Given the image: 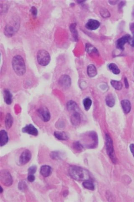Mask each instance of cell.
Instances as JSON below:
<instances>
[{
  "label": "cell",
  "instance_id": "32",
  "mask_svg": "<svg viewBox=\"0 0 134 202\" xmlns=\"http://www.w3.org/2000/svg\"><path fill=\"white\" fill-rule=\"evenodd\" d=\"M65 123L63 121H58L55 124L56 127L59 129H62L65 127Z\"/></svg>",
  "mask_w": 134,
  "mask_h": 202
},
{
  "label": "cell",
  "instance_id": "21",
  "mask_svg": "<svg viewBox=\"0 0 134 202\" xmlns=\"http://www.w3.org/2000/svg\"><path fill=\"white\" fill-rule=\"evenodd\" d=\"M67 109L68 111L76 112L78 109V105L74 101H69L67 103Z\"/></svg>",
  "mask_w": 134,
  "mask_h": 202
},
{
  "label": "cell",
  "instance_id": "40",
  "mask_svg": "<svg viewBox=\"0 0 134 202\" xmlns=\"http://www.w3.org/2000/svg\"><path fill=\"white\" fill-rule=\"evenodd\" d=\"M3 192H4V190H3V188L1 187V193H2Z\"/></svg>",
  "mask_w": 134,
  "mask_h": 202
},
{
  "label": "cell",
  "instance_id": "15",
  "mask_svg": "<svg viewBox=\"0 0 134 202\" xmlns=\"http://www.w3.org/2000/svg\"><path fill=\"white\" fill-rule=\"evenodd\" d=\"M121 106L124 113L127 114L131 109V105L130 101L127 99L122 100L121 102Z\"/></svg>",
  "mask_w": 134,
  "mask_h": 202
},
{
  "label": "cell",
  "instance_id": "27",
  "mask_svg": "<svg viewBox=\"0 0 134 202\" xmlns=\"http://www.w3.org/2000/svg\"><path fill=\"white\" fill-rule=\"evenodd\" d=\"M73 147L74 150L78 152H82L84 149V145L79 142V141H75L73 143Z\"/></svg>",
  "mask_w": 134,
  "mask_h": 202
},
{
  "label": "cell",
  "instance_id": "17",
  "mask_svg": "<svg viewBox=\"0 0 134 202\" xmlns=\"http://www.w3.org/2000/svg\"><path fill=\"white\" fill-rule=\"evenodd\" d=\"M4 102L7 105H10L12 103V94L8 89H6L4 90Z\"/></svg>",
  "mask_w": 134,
  "mask_h": 202
},
{
  "label": "cell",
  "instance_id": "12",
  "mask_svg": "<svg viewBox=\"0 0 134 202\" xmlns=\"http://www.w3.org/2000/svg\"><path fill=\"white\" fill-rule=\"evenodd\" d=\"M100 25V23L98 20L90 19L88 20V22L86 23L85 26L87 29L94 30L97 29L99 27Z\"/></svg>",
  "mask_w": 134,
  "mask_h": 202
},
{
  "label": "cell",
  "instance_id": "8",
  "mask_svg": "<svg viewBox=\"0 0 134 202\" xmlns=\"http://www.w3.org/2000/svg\"><path fill=\"white\" fill-rule=\"evenodd\" d=\"M32 157V153L29 150L26 149L24 152H22L20 157L19 162L21 165H24L28 163L31 159Z\"/></svg>",
  "mask_w": 134,
  "mask_h": 202
},
{
  "label": "cell",
  "instance_id": "24",
  "mask_svg": "<svg viewBox=\"0 0 134 202\" xmlns=\"http://www.w3.org/2000/svg\"><path fill=\"white\" fill-rule=\"evenodd\" d=\"M92 100L90 98L87 97L84 99L83 100V105L84 108L86 111H88L91 108L92 105Z\"/></svg>",
  "mask_w": 134,
  "mask_h": 202
},
{
  "label": "cell",
  "instance_id": "5",
  "mask_svg": "<svg viewBox=\"0 0 134 202\" xmlns=\"http://www.w3.org/2000/svg\"><path fill=\"white\" fill-rule=\"evenodd\" d=\"M37 58L38 63L44 66L48 65L50 62L51 58L50 54L47 51L44 50H40L38 51Z\"/></svg>",
  "mask_w": 134,
  "mask_h": 202
},
{
  "label": "cell",
  "instance_id": "6",
  "mask_svg": "<svg viewBox=\"0 0 134 202\" xmlns=\"http://www.w3.org/2000/svg\"><path fill=\"white\" fill-rule=\"evenodd\" d=\"M1 180L2 183L6 187L11 186L13 182L11 174L9 171L6 170L1 171Z\"/></svg>",
  "mask_w": 134,
  "mask_h": 202
},
{
  "label": "cell",
  "instance_id": "34",
  "mask_svg": "<svg viewBox=\"0 0 134 202\" xmlns=\"http://www.w3.org/2000/svg\"><path fill=\"white\" fill-rule=\"evenodd\" d=\"M35 179V176L34 174H28L27 176V180L30 182H33Z\"/></svg>",
  "mask_w": 134,
  "mask_h": 202
},
{
  "label": "cell",
  "instance_id": "2",
  "mask_svg": "<svg viewBox=\"0 0 134 202\" xmlns=\"http://www.w3.org/2000/svg\"><path fill=\"white\" fill-rule=\"evenodd\" d=\"M12 65L14 72L19 76H22L26 73L25 62L20 55H16L13 58Z\"/></svg>",
  "mask_w": 134,
  "mask_h": 202
},
{
  "label": "cell",
  "instance_id": "25",
  "mask_svg": "<svg viewBox=\"0 0 134 202\" xmlns=\"http://www.w3.org/2000/svg\"><path fill=\"white\" fill-rule=\"evenodd\" d=\"M82 185L83 187L86 189L91 190H94L95 189L94 185L92 182L89 180H86L84 181Z\"/></svg>",
  "mask_w": 134,
  "mask_h": 202
},
{
  "label": "cell",
  "instance_id": "28",
  "mask_svg": "<svg viewBox=\"0 0 134 202\" xmlns=\"http://www.w3.org/2000/svg\"><path fill=\"white\" fill-rule=\"evenodd\" d=\"M50 157L53 160H58L61 159L62 154L60 152L55 151L50 153Z\"/></svg>",
  "mask_w": 134,
  "mask_h": 202
},
{
  "label": "cell",
  "instance_id": "18",
  "mask_svg": "<svg viewBox=\"0 0 134 202\" xmlns=\"http://www.w3.org/2000/svg\"><path fill=\"white\" fill-rule=\"evenodd\" d=\"M54 135L55 138L59 141H67L69 139L68 134L63 131H55Z\"/></svg>",
  "mask_w": 134,
  "mask_h": 202
},
{
  "label": "cell",
  "instance_id": "38",
  "mask_svg": "<svg viewBox=\"0 0 134 202\" xmlns=\"http://www.w3.org/2000/svg\"><path fill=\"white\" fill-rule=\"evenodd\" d=\"M31 11L34 15H36L37 13V9L35 7H32L31 8Z\"/></svg>",
  "mask_w": 134,
  "mask_h": 202
},
{
  "label": "cell",
  "instance_id": "1",
  "mask_svg": "<svg viewBox=\"0 0 134 202\" xmlns=\"http://www.w3.org/2000/svg\"><path fill=\"white\" fill-rule=\"evenodd\" d=\"M69 173L71 178L77 181L89 180L90 179L89 171L81 167L71 166L69 168Z\"/></svg>",
  "mask_w": 134,
  "mask_h": 202
},
{
  "label": "cell",
  "instance_id": "16",
  "mask_svg": "<svg viewBox=\"0 0 134 202\" xmlns=\"http://www.w3.org/2000/svg\"><path fill=\"white\" fill-rule=\"evenodd\" d=\"M8 133L6 130H3L0 132V144L1 146H4L8 143Z\"/></svg>",
  "mask_w": 134,
  "mask_h": 202
},
{
  "label": "cell",
  "instance_id": "3",
  "mask_svg": "<svg viewBox=\"0 0 134 202\" xmlns=\"http://www.w3.org/2000/svg\"><path fill=\"white\" fill-rule=\"evenodd\" d=\"M85 139L86 142L84 145L88 148H96L98 144V137L96 133L94 131H91L87 133L85 135Z\"/></svg>",
  "mask_w": 134,
  "mask_h": 202
},
{
  "label": "cell",
  "instance_id": "39",
  "mask_svg": "<svg viewBox=\"0 0 134 202\" xmlns=\"http://www.w3.org/2000/svg\"><path fill=\"white\" fill-rule=\"evenodd\" d=\"M130 29L132 31L134 32V22L131 24Z\"/></svg>",
  "mask_w": 134,
  "mask_h": 202
},
{
  "label": "cell",
  "instance_id": "23",
  "mask_svg": "<svg viewBox=\"0 0 134 202\" xmlns=\"http://www.w3.org/2000/svg\"><path fill=\"white\" fill-rule=\"evenodd\" d=\"M108 67L109 69L115 75H118L120 73V69L116 64L114 63L109 64L108 65Z\"/></svg>",
  "mask_w": 134,
  "mask_h": 202
},
{
  "label": "cell",
  "instance_id": "11",
  "mask_svg": "<svg viewBox=\"0 0 134 202\" xmlns=\"http://www.w3.org/2000/svg\"><path fill=\"white\" fill-rule=\"evenodd\" d=\"M131 36L129 35H124L120 39L117 40L116 42L117 47L119 49L123 50H124V46L125 44L129 42Z\"/></svg>",
  "mask_w": 134,
  "mask_h": 202
},
{
  "label": "cell",
  "instance_id": "26",
  "mask_svg": "<svg viewBox=\"0 0 134 202\" xmlns=\"http://www.w3.org/2000/svg\"><path fill=\"white\" fill-rule=\"evenodd\" d=\"M111 84L114 89L117 90H120L122 89L123 85L121 82L112 80L111 81Z\"/></svg>",
  "mask_w": 134,
  "mask_h": 202
},
{
  "label": "cell",
  "instance_id": "19",
  "mask_svg": "<svg viewBox=\"0 0 134 202\" xmlns=\"http://www.w3.org/2000/svg\"><path fill=\"white\" fill-rule=\"evenodd\" d=\"M87 72L89 77L90 78L94 77L97 74L96 68L93 64H90L88 66Z\"/></svg>",
  "mask_w": 134,
  "mask_h": 202
},
{
  "label": "cell",
  "instance_id": "4",
  "mask_svg": "<svg viewBox=\"0 0 134 202\" xmlns=\"http://www.w3.org/2000/svg\"><path fill=\"white\" fill-rule=\"evenodd\" d=\"M105 140H106V150L107 155L110 157L112 162L116 164L117 162V158L115 154L113 142L112 139L109 135L107 134L105 136Z\"/></svg>",
  "mask_w": 134,
  "mask_h": 202
},
{
  "label": "cell",
  "instance_id": "37",
  "mask_svg": "<svg viewBox=\"0 0 134 202\" xmlns=\"http://www.w3.org/2000/svg\"><path fill=\"white\" fill-rule=\"evenodd\" d=\"M124 84H125V87H126V89H128L129 87V84L128 80H127V79L126 77L124 78Z\"/></svg>",
  "mask_w": 134,
  "mask_h": 202
},
{
  "label": "cell",
  "instance_id": "13",
  "mask_svg": "<svg viewBox=\"0 0 134 202\" xmlns=\"http://www.w3.org/2000/svg\"><path fill=\"white\" fill-rule=\"evenodd\" d=\"M52 173V168L50 166L44 165L41 167L40 173L43 177H48Z\"/></svg>",
  "mask_w": 134,
  "mask_h": 202
},
{
  "label": "cell",
  "instance_id": "10",
  "mask_svg": "<svg viewBox=\"0 0 134 202\" xmlns=\"http://www.w3.org/2000/svg\"><path fill=\"white\" fill-rule=\"evenodd\" d=\"M22 131L23 133H26L35 136H38L39 133L38 130L31 124H28L23 127L22 129Z\"/></svg>",
  "mask_w": 134,
  "mask_h": 202
},
{
  "label": "cell",
  "instance_id": "35",
  "mask_svg": "<svg viewBox=\"0 0 134 202\" xmlns=\"http://www.w3.org/2000/svg\"><path fill=\"white\" fill-rule=\"evenodd\" d=\"M128 42L131 46H132L133 47H134V34L132 37V38L131 37Z\"/></svg>",
  "mask_w": 134,
  "mask_h": 202
},
{
  "label": "cell",
  "instance_id": "7",
  "mask_svg": "<svg viewBox=\"0 0 134 202\" xmlns=\"http://www.w3.org/2000/svg\"><path fill=\"white\" fill-rule=\"evenodd\" d=\"M37 114L41 121L47 122L51 118V115L49 110L45 106H41L37 110Z\"/></svg>",
  "mask_w": 134,
  "mask_h": 202
},
{
  "label": "cell",
  "instance_id": "14",
  "mask_svg": "<svg viewBox=\"0 0 134 202\" xmlns=\"http://www.w3.org/2000/svg\"><path fill=\"white\" fill-rule=\"evenodd\" d=\"M71 123L72 125L75 126H78L81 122V116L77 112H75L71 115Z\"/></svg>",
  "mask_w": 134,
  "mask_h": 202
},
{
  "label": "cell",
  "instance_id": "31",
  "mask_svg": "<svg viewBox=\"0 0 134 202\" xmlns=\"http://www.w3.org/2000/svg\"><path fill=\"white\" fill-rule=\"evenodd\" d=\"M100 13L101 15L104 18H108L110 17V13L108 12V11L106 8H102V9L101 10Z\"/></svg>",
  "mask_w": 134,
  "mask_h": 202
},
{
  "label": "cell",
  "instance_id": "9",
  "mask_svg": "<svg viewBox=\"0 0 134 202\" xmlns=\"http://www.w3.org/2000/svg\"><path fill=\"white\" fill-rule=\"evenodd\" d=\"M71 79L69 75H62L59 80V84L63 89H67L71 87Z\"/></svg>",
  "mask_w": 134,
  "mask_h": 202
},
{
  "label": "cell",
  "instance_id": "36",
  "mask_svg": "<svg viewBox=\"0 0 134 202\" xmlns=\"http://www.w3.org/2000/svg\"><path fill=\"white\" fill-rule=\"evenodd\" d=\"M129 148H130L131 152L132 154L134 157V144L132 143V144H130V146H129Z\"/></svg>",
  "mask_w": 134,
  "mask_h": 202
},
{
  "label": "cell",
  "instance_id": "29",
  "mask_svg": "<svg viewBox=\"0 0 134 202\" xmlns=\"http://www.w3.org/2000/svg\"><path fill=\"white\" fill-rule=\"evenodd\" d=\"M75 27H76V24H72L70 26V30L73 34V37L76 40L78 38V33Z\"/></svg>",
  "mask_w": 134,
  "mask_h": 202
},
{
  "label": "cell",
  "instance_id": "22",
  "mask_svg": "<svg viewBox=\"0 0 134 202\" xmlns=\"http://www.w3.org/2000/svg\"><path fill=\"white\" fill-rule=\"evenodd\" d=\"M106 103L108 107H112L115 105V99L114 97L112 94L109 93L106 97Z\"/></svg>",
  "mask_w": 134,
  "mask_h": 202
},
{
  "label": "cell",
  "instance_id": "33",
  "mask_svg": "<svg viewBox=\"0 0 134 202\" xmlns=\"http://www.w3.org/2000/svg\"><path fill=\"white\" fill-rule=\"evenodd\" d=\"M37 170V167L35 165H33L29 167L28 170V174H34L36 173Z\"/></svg>",
  "mask_w": 134,
  "mask_h": 202
},
{
  "label": "cell",
  "instance_id": "30",
  "mask_svg": "<svg viewBox=\"0 0 134 202\" xmlns=\"http://www.w3.org/2000/svg\"><path fill=\"white\" fill-rule=\"evenodd\" d=\"M27 185L24 181H21L18 185V188L21 191H24L27 189Z\"/></svg>",
  "mask_w": 134,
  "mask_h": 202
},
{
  "label": "cell",
  "instance_id": "20",
  "mask_svg": "<svg viewBox=\"0 0 134 202\" xmlns=\"http://www.w3.org/2000/svg\"><path fill=\"white\" fill-rule=\"evenodd\" d=\"M13 122L14 120L12 116L10 113L7 114L5 118V127L7 129H10L12 127Z\"/></svg>",
  "mask_w": 134,
  "mask_h": 202
}]
</instances>
